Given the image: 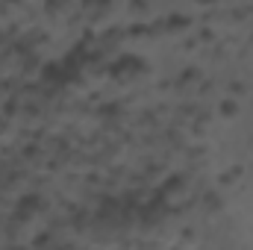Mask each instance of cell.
Returning a JSON list of instances; mask_svg holds the SVG:
<instances>
[{
	"label": "cell",
	"instance_id": "6da1fadb",
	"mask_svg": "<svg viewBox=\"0 0 253 250\" xmlns=\"http://www.w3.org/2000/svg\"><path fill=\"white\" fill-rule=\"evenodd\" d=\"M44 12L53 18V21H71L77 12H80V0H44Z\"/></svg>",
	"mask_w": 253,
	"mask_h": 250
}]
</instances>
